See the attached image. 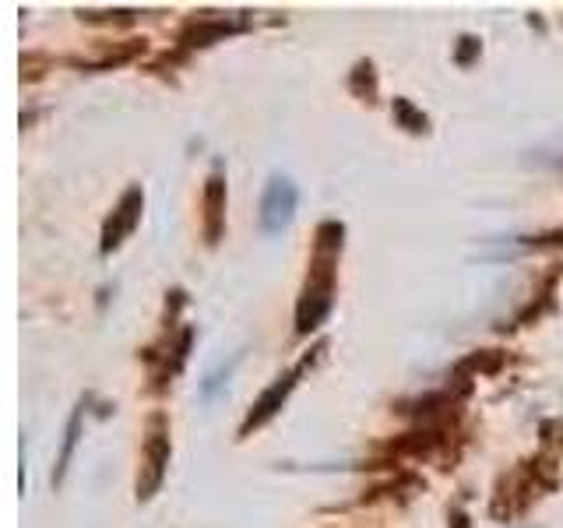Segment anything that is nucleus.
<instances>
[{
	"mask_svg": "<svg viewBox=\"0 0 563 528\" xmlns=\"http://www.w3.org/2000/svg\"><path fill=\"white\" fill-rule=\"evenodd\" d=\"M296 216V187L286 176H272L261 198V229L264 233H282Z\"/></svg>",
	"mask_w": 563,
	"mask_h": 528,
	"instance_id": "nucleus-1",
	"label": "nucleus"
},
{
	"mask_svg": "<svg viewBox=\"0 0 563 528\" xmlns=\"http://www.w3.org/2000/svg\"><path fill=\"white\" fill-rule=\"evenodd\" d=\"M141 205H145V198H141V190H137V187H131L128 194H123L120 208L113 211V219L106 222V233H102V251H106V254H110L113 246H120L123 237H128L131 229H134V222L141 219Z\"/></svg>",
	"mask_w": 563,
	"mask_h": 528,
	"instance_id": "nucleus-2",
	"label": "nucleus"
},
{
	"mask_svg": "<svg viewBox=\"0 0 563 528\" xmlns=\"http://www.w3.org/2000/svg\"><path fill=\"white\" fill-rule=\"evenodd\" d=\"M145 451H148V462H145V475L137 480V497H152V490L158 486V480H163V465H166V458H169L166 437L163 433H152Z\"/></svg>",
	"mask_w": 563,
	"mask_h": 528,
	"instance_id": "nucleus-3",
	"label": "nucleus"
},
{
	"mask_svg": "<svg viewBox=\"0 0 563 528\" xmlns=\"http://www.w3.org/2000/svg\"><path fill=\"white\" fill-rule=\"evenodd\" d=\"M292 384H296V374H286V377H278L268 392H264V398L254 405V413H251V419H246V430L251 427H261L264 419H268L282 402H286V395L292 392Z\"/></svg>",
	"mask_w": 563,
	"mask_h": 528,
	"instance_id": "nucleus-4",
	"label": "nucleus"
},
{
	"mask_svg": "<svg viewBox=\"0 0 563 528\" xmlns=\"http://www.w3.org/2000/svg\"><path fill=\"white\" fill-rule=\"evenodd\" d=\"M78 430H81V409L70 416L67 422V437H64V451H60V462H57V472H53V483H60L64 480V472H67V462H70V454H75V444H78Z\"/></svg>",
	"mask_w": 563,
	"mask_h": 528,
	"instance_id": "nucleus-5",
	"label": "nucleus"
},
{
	"mask_svg": "<svg viewBox=\"0 0 563 528\" xmlns=\"http://www.w3.org/2000/svg\"><path fill=\"white\" fill-rule=\"evenodd\" d=\"M222 180L219 176H211L208 180V237L216 240L219 237V216H222Z\"/></svg>",
	"mask_w": 563,
	"mask_h": 528,
	"instance_id": "nucleus-6",
	"label": "nucleus"
}]
</instances>
